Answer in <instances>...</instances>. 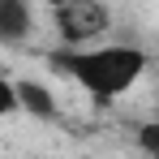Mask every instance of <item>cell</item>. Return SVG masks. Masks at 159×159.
<instances>
[{
  "label": "cell",
  "instance_id": "obj_5",
  "mask_svg": "<svg viewBox=\"0 0 159 159\" xmlns=\"http://www.w3.org/2000/svg\"><path fill=\"white\" fill-rule=\"evenodd\" d=\"M138 146H142L146 155H155V159H159V120H155V125H142V133H138Z\"/></svg>",
  "mask_w": 159,
  "mask_h": 159
},
{
  "label": "cell",
  "instance_id": "obj_2",
  "mask_svg": "<svg viewBox=\"0 0 159 159\" xmlns=\"http://www.w3.org/2000/svg\"><path fill=\"white\" fill-rule=\"evenodd\" d=\"M52 22L65 43H90L112 26L103 0H52Z\"/></svg>",
  "mask_w": 159,
  "mask_h": 159
},
{
  "label": "cell",
  "instance_id": "obj_1",
  "mask_svg": "<svg viewBox=\"0 0 159 159\" xmlns=\"http://www.w3.org/2000/svg\"><path fill=\"white\" fill-rule=\"evenodd\" d=\"M52 69L56 73H65V78H73L90 95V99H116L120 90H129L133 82L142 78V69H146V56L138 52V48H95V52H56L52 56Z\"/></svg>",
  "mask_w": 159,
  "mask_h": 159
},
{
  "label": "cell",
  "instance_id": "obj_3",
  "mask_svg": "<svg viewBox=\"0 0 159 159\" xmlns=\"http://www.w3.org/2000/svg\"><path fill=\"white\" fill-rule=\"evenodd\" d=\"M30 34V4L26 0H0V39L17 43Z\"/></svg>",
  "mask_w": 159,
  "mask_h": 159
},
{
  "label": "cell",
  "instance_id": "obj_4",
  "mask_svg": "<svg viewBox=\"0 0 159 159\" xmlns=\"http://www.w3.org/2000/svg\"><path fill=\"white\" fill-rule=\"evenodd\" d=\"M17 107L22 112H30V116H56V99H52V90L43 86V82H30V78H22L17 82Z\"/></svg>",
  "mask_w": 159,
  "mask_h": 159
},
{
  "label": "cell",
  "instance_id": "obj_6",
  "mask_svg": "<svg viewBox=\"0 0 159 159\" xmlns=\"http://www.w3.org/2000/svg\"><path fill=\"white\" fill-rule=\"evenodd\" d=\"M17 107V82H4L0 78V116H9Z\"/></svg>",
  "mask_w": 159,
  "mask_h": 159
}]
</instances>
